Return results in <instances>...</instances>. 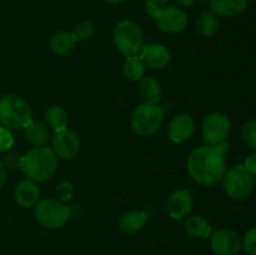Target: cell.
I'll use <instances>...</instances> for the list:
<instances>
[{
	"mask_svg": "<svg viewBox=\"0 0 256 255\" xmlns=\"http://www.w3.org/2000/svg\"><path fill=\"white\" fill-rule=\"evenodd\" d=\"M22 155L16 154V152H8L4 156L2 164H4L5 168H9V169H18L22 164Z\"/></svg>",
	"mask_w": 256,
	"mask_h": 255,
	"instance_id": "f546056e",
	"label": "cell"
},
{
	"mask_svg": "<svg viewBox=\"0 0 256 255\" xmlns=\"http://www.w3.org/2000/svg\"><path fill=\"white\" fill-rule=\"evenodd\" d=\"M242 165H244V168L250 172V174L255 175V172H256V154L255 152H252V154L246 158V160H245V162Z\"/></svg>",
	"mask_w": 256,
	"mask_h": 255,
	"instance_id": "1f68e13d",
	"label": "cell"
},
{
	"mask_svg": "<svg viewBox=\"0 0 256 255\" xmlns=\"http://www.w3.org/2000/svg\"><path fill=\"white\" fill-rule=\"evenodd\" d=\"M178 2H179L180 5H182V6H192V4H194L195 2V0H176Z\"/></svg>",
	"mask_w": 256,
	"mask_h": 255,
	"instance_id": "836d02e7",
	"label": "cell"
},
{
	"mask_svg": "<svg viewBox=\"0 0 256 255\" xmlns=\"http://www.w3.org/2000/svg\"><path fill=\"white\" fill-rule=\"evenodd\" d=\"M6 182V168L4 166L2 162H0V188Z\"/></svg>",
	"mask_w": 256,
	"mask_h": 255,
	"instance_id": "d6a6232c",
	"label": "cell"
},
{
	"mask_svg": "<svg viewBox=\"0 0 256 255\" xmlns=\"http://www.w3.org/2000/svg\"><path fill=\"white\" fill-rule=\"evenodd\" d=\"M194 132V120L189 114H178L170 120L168 136L174 142H182L190 139Z\"/></svg>",
	"mask_w": 256,
	"mask_h": 255,
	"instance_id": "5bb4252c",
	"label": "cell"
},
{
	"mask_svg": "<svg viewBox=\"0 0 256 255\" xmlns=\"http://www.w3.org/2000/svg\"><path fill=\"white\" fill-rule=\"evenodd\" d=\"M140 52H142V55H140L142 62H144L145 66H149L152 69H162L172 60L170 50L162 44L152 42V44L142 45Z\"/></svg>",
	"mask_w": 256,
	"mask_h": 255,
	"instance_id": "4fadbf2b",
	"label": "cell"
},
{
	"mask_svg": "<svg viewBox=\"0 0 256 255\" xmlns=\"http://www.w3.org/2000/svg\"><path fill=\"white\" fill-rule=\"evenodd\" d=\"M32 120L30 105L16 95L8 94L0 98V122L6 129L25 128Z\"/></svg>",
	"mask_w": 256,
	"mask_h": 255,
	"instance_id": "3957f363",
	"label": "cell"
},
{
	"mask_svg": "<svg viewBox=\"0 0 256 255\" xmlns=\"http://www.w3.org/2000/svg\"><path fill=\"white\" fill-rule=\"evenodd\" d=\"M25 136L34 148L45 146V144L49 140V130L44 122H32V120L25 126Z\"/></svg>",
	"mask_w": 256,
	"mask_h": 255,
	"instance_id": "ac0fdd59",
	"label": "cell"
},
{
	"mask_svg": "<svg viewBox=\"0 0 256 255\" xmlns=\"http://www.w3.org/2000/svg\"><path fill=\"white\" fill-rule=\"evenodd\" d=\"M224 192L234 200L246 199L254 188V175L250 174L242 164H238L225 172L222 176Z\"/></svg>",
	"mask_w": 256,
	"mask_h": 255,
	"instance_id": "8992f818",
	"label": "cell"
},
{
	"mask_svg": "<svg viewBox=\"0 0 256 255\" xmlns=\"http://www.w3.org/2000/svg\"><path fill=\"white\" fill-rule=\"evenodd\" d=\"M122 72L130 82H140L145 76V65L138 55L126 56L122 65Z\"/></svg>",
	"mask_w": 256,
	"mask_h": 255,
	"instance_id": "7402d4cb",
	"label": "cell"
},
{
	"mask_svg": "<svg viewBox=\"0 0 256 255\" xmlns=\"http://www.w3.org/2000/svg\"><path fill=\"white\" fill-rule=\"evenodd\" d=\"M164 110L155 102H144L132 114V129L140 136H152L162 128Z\"/></svg>",
	"mask_w": 256,
	"mask_h": 255,
	"instance_id": "277c9868",
	"label": "cell"
},
{
	"mask_svg": "<svg viewBox=\"0 0 256 255\" xmlns=\"http://www.w3.org/2000/svg\"><path fill=\"white\" fill-rule=\"evenodd\" d=\"M15 200L24 208H32L39 202L40 192L36 182L32 179H24L15 188Z\"/></svg>",
	"mask_w": 256,
	"mask_h": 255,
	"instance_id": "9a60e30c",
	"label": "cell"
},
{
	"mask_svg": "<svg viewBox=\"0 0 256 255\" xmlns=\"http://www.w3.org/2000/svg\"><path fill=\"white\" fill-rule=\"evenodd\" d=\"M170 0H146V9L149 14H152L155 10H159L162 8L166 6Z\"/></svg>",
	"mask_w": 256,
	"mask_h": 255,
	"instance_id": "4dcf8cb0",
	"label": "cell"
},
{
	"mask_svg": "<svg viewBox=\"0 0 256 255\" xmlns=\"http://www.w3.org/2000/svg\"><path fill=\"white\" fill-rule=\"evenodd\" d=\"M45 119L49 126H52L55 132L62 129H66L68 112L60 105H52L45 112Z\"/></svg>",
	"mask_w": 256,
	"mask_h": 255,
	"instance_id": "cb8c5ba5",
	"label": "cell"
},
{
	"mask_svg": "<svg viewBox=\"0 0 256 255\" xmlns=\"http://www.w3.org/2000/svg\"><path fill=\"white\" fill-rule=\"evenodd\" d=\"M158 28L168 34H176L186 28L188 15L182 9L176 6H165L155 10L152 14Z\"/></svg>",
	"mask_w": 256,
	"mask_h": 255,
	"instance_id": "9c48e42d",
	"label": "cell"
},
{
	"mask_svg": "<svg viewBox=\"0 0 256 255\" xmlns=\"http://www.w3.org/2000/svg\"><path fill=\"white\" fill-rule=\"evenodd\" d=\"M210 248L216 255H236L242 249V239L232 230H218L210 238Z\"/></svg>",
	"mask_w": 256,
	"mask_h": 255,
	"instance_id": "8fae6325",
	"label": "cell"
},
{
	"mask_svg": "<svg viewBox=\"0 0 256 255\" xmlns=\"http://www.w3.org/2000/svg\"><path fill=\"white\" fill-rule=\"evenodd\" d=\"M112 40L116 49L125 56L138 55L144 45L142 29L132 20H122L118 22L112 32Z\"/></svg>",
	"mask_w": 256,
	"mask_h": 255,
	"instance_id": "5b68a950",
	"label": "cell"
},
{
	"mask_svg": "<svg viewBox=\"0 0 256 255\" xmlns=\"http://www.w3.org/2000/svg\"><path fill=\"white\" fill-rule=\"evenodd\" d=\"M185 232L192 238L198 239H206L212 234V225L202 215H194L188 218L184 224Z\"/></svg>",
	"mask_w": 256,
	"mask_h": 255,
	"instance_id": "d6986e66",
	"label": "cell"
},
{
	"mask_svg": "<svg viewBox=\"0 0 256 255\" xmlns=\"http://www.w3.org/2000/svg\"><path fill=\"white\" fill-rule=\"evenodd\" d=\"M55 192H56V195L60 198V200H62V202H69V200H72V195L75 192L74 184L72 182H68V180H62V182H60L58 184Z\"/></svg>",
	"mask_w": 256,
	"mask_h": 255,
	"instance_id": "83f0119b",
	"label": "cell"
},
{
	"mask_svg": "<svg viewBox=\"0 0 256 255\" xmlns=\"http://www.w3.org/2000/svg\"><path fill=\"white\" fill-rule=\"evenodd\" d=\"M249 5V0H210V8L215 15L232 18L242 14Z\"/></svg>",
	"mask_w": 256,
	"mask_h": 255,
	"instance_id": "2e32d148",
	"label": "cell"
},
{
	"mask_svg": "<svg viewBox=\"0 0 256 255\" xmlns=\"http://www.w3.org/2000/svg\"><path fill=\"white\" fill-rule=\"evenodd\" d=\"M14 144V138L9 129L5 126H0V152L9 150Z\"/></svg>",
	"mask_w": 256,
	"mask_h": 255,
	"instance_id": "f1b7e54d",
	"label": "cell"
},
{
	"mask_svg": "<svg viewBox=\"0 0 256 255\" xmlns=\"http://www.w3.org/2000/svg\"><path fill=\"white\" fill-rule=\"evenodd\" d=\"M58 168V158L50 148L39 146L22 156L20 169L28 179L34 182H44L52 178Z\"/></svg>",
	"mask_w": 256,
	"mask_h": 255,
	"instance_id": "7a4b0ae2",
	"label": "cell"
},
{
	"mask_svg": "<svg viewBox=\"0 0 256 255\" xmlns=\"http://www.w3.org/2000/svg\"><path fill=\"white\" fill-rule=\"evenodd\" d=\"M76 38L72 32H58L50 39V48L58 55L69 54L76 44Z\"/></svg>",
	"mask_w": 256,
	"mask_h": 255,
	"instance_id": "ffe728a7",
	"label": "cell"
},
{
	"mask_svg": "<svg viewBox=\"0 0 256 255\" xmlns=\"http://www.w3.org/2000/svg\"><path fill=\"white\" fill-rule=\"evenodd\" d=\"M232 122L229 118L219 112H212L202 122V140L206 145L222 144L226 140L230 132Z\"/></svg>",
	"mask_w": 256,
	"mask_h": 255,
	"instance_id": "ba28073f",
	"label": "cell"
},
{
	"mask_svg": "<svg viewBox=\"0 0 256 255\" xmlns=\"http://www.w3.org/2000/svg\"><path fill=\"white\" fill-rule=\"evenodd\" d=\"M242 136L245 144L250 148V149H255L256 148V122L254 120H249L245 122L242 128Z\"/></svg>",
	"mask_w": 256,
	"mask_h": 255,
	"instance_id": "484cf974",
	"label": "cell"
},
{
	"mask_svg": "<svg viewBox=\"0 0 256 255\" xmlns=\"http://www.w3.org/2000/svg\"><path fill=\"white\" fill-rule=\"evenodd\" d=\"M139 94L142 95L145 102H155L162 98V88L159 82L152 76H144L139 82Z\"/></svg>",
	"mask_w": 256,
	"mask_h": 255,
	"instance_id": "44dd1931",
	"label": "cell"
},
{
	"mask_svg": "<svg viewBox=\"0 0 256 255\" xmlns=\"http://www.w3.org/2000/svg\"><path fill=\"white\" fill-rule=\"evenodd\" d=\"M104 2H110V4H119V2H125V0H104Z\"/></svg>",
	"mask_w": 256,
	"mask_h": 255,
	"instance_id": "e575fe53",
	"label": "cell"
},
{
	"mask_svg": "<svg viewBox=\"0 0 256 255\" xmlns=\"http://www.w3.org/2000/svg\"><path fill=\"white\" fill-rule=\"evenodd\" d=\"M148 218H149V215H148L146 212L130 210V212H125L120 216L118 225H119V229L125 234H134V232H138L144 226Z\"/></svg>",
	"mask_w": 256,
	"mask_h": 255,
	"instance_id": "e0dca14e",
	"label": "cell"
},
{
	"mask_svg": "<svg viewBox=\"0 0 256 255\" xmlns=\"http://www.w3.org/2000/svg\"><path fill=\"white\" fill-rule=\"evenodd\" d=\"M192 208V195L186 189H176L166 204L168 214L175 220H182L190 214Z\"/></svg>",
	"mask_w": 256,
	"mask_h": 255,
	"instance_id": "7c38bea8",
	"label": "cell"
},
{
	"mask_svg": "<svg viewBox=\"0 0 256 255\" xmlns=\"http://www.w3.org/2000/svg\"><path fill=\"white\" fill-rule=\"evenodd\" d=\"M72 34L76 38L78 42H84V40L90 39L94 35V25L89 22V20H82L75 25Z\"/></svg>",
	"mask_w": 256,
	"mask_h": 255,
	"instance_id": "d4e9b609",
	"label": "cell"
},
{
	"mask_svg": "<svg viewBox=\"0 0 256 255\" xmlns=\"http://www.w3.org/2000/svg\"><path fill=\"white\" fill-rule=\"evenodd\" d=\"M34 215L39 224L48 229H59L72 218L69 206L55 199H44L35 205Z\"/></svg>",
	"mask_w": 256,
	"mask_h": 255,
	"instance_id": "52a82bcc",
	"label": "cell"
},
{
	"mask_svg": "<svg viewBox=\"0 0 256 255\" xmlns=\"http://www.w3.org/2000/svg\"><path fill=\"white\" fill-rule=\"evenodd\" d=\"M52 152L62 159H72L80 150V142L74 132L62 129L55 132L52 139Z\"/></svg>",
	"mask_w": 256,
	"mask_h": 255,
	"instance_id": "30bf717a",
	"label": "cell"
},
{
	"mask_svg": "<svg viewBox=\"0 0 256 255\" xmlns=\"http://www.w3.org/2000/svg\"><path fill=\"white\" fill-rule=\"evenodd\" d=\"M218 15H215L212 10L202 12L196 20V30L202 36H212L218 30Z\"/></svg>",
	"mask_w": 256,
	"mask_h": 255,
	"instance_id": "603a6c76",
	"label": "cell"
},
{
	"mask_svg": "<svg viewBox=\"0 0 256 255\" xmlns=\"http://www.w3.org/2000/svg\"><path fill=\"white\" fill-rule=\"evenodd\" d=\"M228 152V142L218 145H202L194 149L188 158L190 176L205 186L218 184L226 172L225 154Z\"/></svg>",
	"mask_w": 256,
	"mask_h": 255,
	"instance_id": "6da1fadb",
	"label": "cell"
},
{
	"mask_svg": "<svg viewBox=\"0 0 256 255\" xmlns=\"http://www.w3.org/2000/svg\"><path fill=\"white\" fill-rule=\"evenodd\" d=\"M242 248L250 255H256V229L252 228L245 232L242 240Z\"/></svg>",
	"mask_w": 256,
	"mask_h": 255,
	"instance_id": "4316f807",
	"label": "cell"
}]
</instances>
